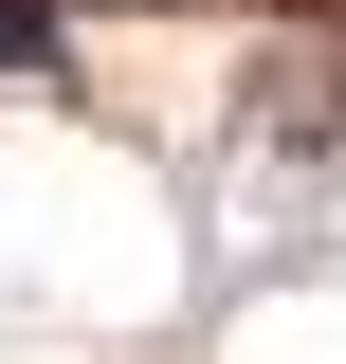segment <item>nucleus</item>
<instances>
[{
    "label": "nucleus",
    "mask_w": 346,
    "mask_h": 364,
    "mask_svg": "<svg viewBox=\"0 0 346 364\" xmlns=\"http://www.w3.org/2000/svg\"><path fill=\"white\" fill-rule=\"evenodd\" d=\"M0 73H55V0H0Z\"/></svg>",
    "instance_id": "obj_1"
}]
</instances>
